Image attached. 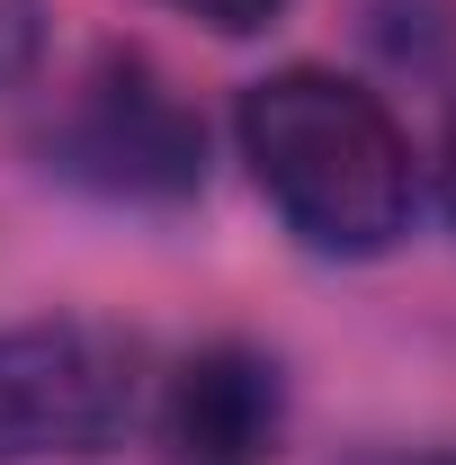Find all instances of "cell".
Masks as SVG:
<instances>
[{
  "mask_svg": "<svg viewBox=\"0 0 456 465\" xmlns=\"http://www.w3.org/2000/svg\"><path fill=\"white\" fill-rule=\"evenodd\" d=\"M55 171L99 197H188L206 179V125L144 54H99L55 125Z\"/></svg>",
  "mask_w": 456,
  "mask_h": 465,
  "instance_id": "obj_3",
  "label": "cell"
},
{
  "mask_svg": "<svg viewBox=\"0 0 456 465\" xmlns=\"http://www.w3.org/2000/svg\"><path fill=\"white\" fill-rule=\"evenodd\" d=\"M134 341L108 322H18L0 331V465L99 457L134 420Z\"/></svg>",
  "mask_w": 456,
  "mask_h": 465,
  "instance_id": "obj_2",
  "label": "cell"
},
{
  "mask_svg": "<svg viewBox=\"0 0 456 465\" xmlns=\"http://www.w3.org/2000/svg\"><path fill=\"white\" fill-rule=\"evenodd\" d=\"M242 162L260 197L286 215L295 242L313 251H394L411 224V143L394 108L322 63H286L242 90Z\"/></svg>",
  "mask_w": 456,
  "mask_h": 465,
  "instance_id": "obj_1",
  "label": "cell"
},
{
  "mask_svg": "<svg viewBox=\"0 0 456 465\" xmlns=\"http://www.w3.org/2000/svg\"><path fill=\"white\" fill-rule=\"evenodd\" d=\"M376 465H456V457H376Z\"/></svg>",
  "mask_w": 456,
  "mask_h": 465,
  "instance_id": "obj_7",
  "label": "cell"
},
{
  "mask_svg": "<svg viewBox=\"0 0 456 465\" xmlns=\"http://www.w3.org/2000/svg\"><path fill=\"white\" fill-rule=\"evenodd\" d=\"M179 18H197V27H215V36H251V27H269L286 0H162Z\"/></svg>",
  "mask_w": 456,
  "mask_h": 465,
  "instance_id": "obj_5",
  "label": "cell"
},
{
  "mask_svg": "<svg viewBox=\"0 0 456 465\" xmlns=\"http://www.w3.org/2000/svg\"><path fill=\"white\" fill-rule=\"evenodd\" d=\"M286 430V394L278 367L260 349H197L171 376V411H162V439L179 465H269Z\"/></svg>",
  "mask_w": 456,
  "mask_h": 465,
  "instance_id": "obj_4",
  "label": "cell"
},
{
  "mask_svg": "<svg viewBox=\"0 0 456 465\" xmlns=\"http://www.w3.org/2000/svg\"><path fill=\"white\" fill-rule=\"evenodd\" d=\"M439 188H448V215H456V125H448V143H439Z\"/></svg>",
  "mask_w": 456,
  "mask_h": 465,
  "instance_id": "obj_6",
  "label": "cell"
}]
</instances>
